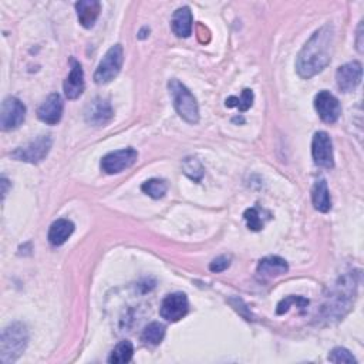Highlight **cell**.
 I'll return each mask as SVG.
<instances>
[{
  "label": "cell",
  "instance_id": "cell-1",
  "mask_svg": "<svg viewBox=\"0 0 364 364\" xmlns=\"http://www.w3.org/2000/svg\"><path fill=\"white\" fill-rule=\"evenodd\" d=\"M334 47V29L330 24L314 32L306 41L296 60L298 75L302 79H312L319 75L332 61Z\"/></svg>",
  "mask_w": 364,
  "mask_h": 364
},
{
  "label": "cell",
  "instance_id": "cell-2",
  "mask_svg": "<svg viewBox=\"0 0 364 364\" xmlns=\"http://www.w3.org/2000/svg\"><path fill=\"white\" fill-rule=\"evenodd\" d=\"M356 280L354 275H346L341 278L336 283V289L333 290L332 296H329V302L323 306L325 318L326 319H341L350 310L353 299L356 296Z\"/></svg>",
  "mask_w": 364,
  "mask_h": 364
},
{
  "label": "cell",
  "instance_id": "cell-3",
  "mask_svg": "<svg viewBox=\"0 0 364 364\" xmlns=\"http://www.w3.org/2000/svg\"><path fill=\"white\" fill-rule=\"evenodd\" d=\"M29 342L28 327L23 323H12L2 332L0 338V361L9 364L16 361L26 350Z\"/></svg>",
  "mask_w": 364,
  "mask_h": 364
},
{
  "label": "cell",
  "instance_id": "cell-4",
  "mask_svg": "<svg viewBox=\"0 0 364 364\" xmlns=\"http://www.w3.org/2000/svg\"><path fill=\"white\" fill-rule=\"evenodd\" d=\"M168 90L180 117L189 124H197L200 121V107L193 94L175 79L168 83Z\"/></svg>",
  "mask_w": 364,
  "mask_h": 364
},
{
  "label": "cell",
  "instance_id": "cell-5",
  "mask_svg": "<svg viewBox=\"0 0 364 364\" xmlns=\"http://www.w3.org/2000/svg\"><path fill=\"white\" fill-rule=\"evenodd\" d=\"M124 61V50L121 44H114L108 48V52L100 61L94 73V82L97 84H107L114 80L121 71Z\"/></svg>",
  "mask_w": 364,
  "mask_h": 364
},
{
  "label": "cell",
  "instance_id": "cell-6",
  "mask_svg": "<svg viewBox=\"0 0 364 364\" xmlns=\"http://www.w3.org/2000/svg\"><path fill=\"white\" fill-rule=\"evenodd\" d=\"M53 140L50 135H39L35 141L29 142L24 147L17 149L10 155L17 161H24L30 164H39L48 155L52 150Z\"/></svg>",
  "mask_w": 364,
  "mask_h": 364
},
{
  "label": "cell",
  "instance_id": "cell-7",
  "mask_svg": "<svg viewBox=\"0 0 364 364\" xmlns=\"http://www.w3.org/2000/svg\"><path fill=\"white\" fill-rule=\"evenodd\" d=\"M26 118V106L16 97H8L2 103L0 111V127L3 131H12L19 128Z\"/></svg>",
  "mask_w": 364,
  "mask_h": 364
},
{
  "label": "cell",
  "instance_id": "cell-8",
  "mask_svg": "<svg viewBox=\"0 0 364 364\" xmlns=\"http://www.w3.org/2000/svg\"><path fill=\"white\" fill-rule=\"evenodd\" d=\"M138 160V153L134 149H124L107 154L102 160V169L106 174H119L133 166Z\"/></svg>",
  "mask_w": 364,
  "mask_h": 364
},
{
  "label": "cell",
  "instance_id": "cell-9",
  "mask_svg": "<svg viewBox=\"0 0 364 364\" xmlns=\"http://www.w3.org/2000/svg\"><path fill=\"white\" fill-rule=\"evenodd\" d=\"M312 157L318 166L330 169L334 166L333 144L327 133L319 131L314 134L312 141Z\"/></svg>",
  "mask_w": 364,
  "mask_h": 364
},
{
  "label": "cell",
  "instance_id": "cell-10",
  "mask_svg": "<svg viewBox=\"0 0 364 364\" xmlns=\"http://www.w3.org/2000/svg\"><path fill=\"white\" fill-rule=\"evenodd\" d=\"M314 108H316L319 117L327 124H334L341 118L342 106L330 91H320L314 97Z\"/></svg>",
  "mask_w": 364,
  "mask_h": 364
},
{
  "label": "cell",
  "instance_id": "cell-11",
  "mask_svg": "<svg viewBox=\"0 0 364 364\" xmlns=\"http://www.w3.org/2000/svg\"><path fill=\"white\" fill-rule=\"evenodd\" d=\"M188 310H189L188 298L185 296V294L177 292L173 295H168L162 300L160 313H161L162 319L175 323V322H178L186 316Z\"/></svg>",
  "mask_w": 364,
  "mask_h": 364
},
{
  "label": "cell",
  "instance_id": "cell-12",
  "mask_svg": "<svg viewBox=\"0 0 364 364\" xmlns=\"http://www.w3.org/2000/svg\"><path fill=\"white\" fill-rule=\"evenodd\" d=\"M363 67L358 61H350L337 68L336 82L337 87L343 93H352L361 83Z\"/></svg>",
  "mask_w": 364,
  "mask_h": 364
},
{
  "label": "cell",
  "instance_id": "cell-13",
  "mask_svg": "<svg viewBox=\"0 0 364 364\" xmlns=\"http://www.w3.org/2000/svg\"><path fill=\"white\" fill-rule=\"evenodd\" d=\"M113 117H114V111H113L110 102L106 99H102V97L93 100L86 107V111H84L86 123L95 126V127L107 126L113 119Z\"/></svg>",
  "mask_w": 364,
  "mask_h": 364
},
{
  "label": "cell",
  "instance_id": "cell-14",
  "mask_svg": "<svg viewBox=\"0 0 364 364\" xmlns=\"http://www.w3.org/2000/svg\"><path fill=\"white\" fill-rule=\"evenodd\" d=\"M70 73L64 82V94L68 100H76L86 88L84 71L82 64L75 57L70 59Z\"/></svg>",
  "mask_w": 364,
  "mask_h": 364
},
{
  "label": "cell",
  "instance_id": "cell-15",
  "mask_svg": "<svg viewBox=\"0 0 364 364\" xmlns=\"http://www.w3.org/2000/svg\"><path fill=\"white\" fill-rule=\"evenodd\" d=\"M63 100L61 95L55 93L47 97V99L41 103V106L37 108V117L44 124L55 126L60 123L61 115H63Z\"/></svg>",
  "mask_w": 364,
  "mask_h": 364
},
{
  "label": "cell",
  "instance_id": "cell-16",
  "mask_svg": "<svg viewBox=\"0 0 364 364\" xmlns=\"http://www.w3.org/2000/svg\"><path fill=\"white\" fill-rule=\"evenodd\" d=\"M287 262L280 256H266L258 265V278L260 280H271L287 274Z\"/></svg>",
  "mask_w": 364,
  "mask_h": 364
},
{
  "label": "cell",
  "instance_id": "cell-17",
  "mask_svg": "<svg viewBox=\"0 0 364 364\" xmlns=\"http://www.w3.org/2000/svg\"><path fill=\"white\" fill-rule=\"evenodd\" d=\"M79 23L84 29H91L102 12V3L97 0H82L76 3Z\"/></svg>",
  "mask_w": 364,
  "mask_h": 364
},
{
  "label": "cell",
  "instance_id": "cell-18",
  "mask_svg": "<svg viewBox=\"0 0 364 364\" xmlns=\"http://www.w3.org/2000/svg\"><path fill=\"white\" fill-rule=\"evenodd\" d=\"M75 232V224L68 220H57L48 229V242L53 247H61Z\"/></svg>",
  "mask_w": 364,
  "mask_h": 364
},
{
  "label": "cell",
  "instance_id": "cell-19",
  "mask_svg": "<svg viewBox=\"0 0 364 364\" xmlns=\"http://www.w3.org/2000/svg\"><path fill=\"white\" fill-rule=\"evenodd\" d=\"M192 23H193V19H192L191 9L188 6L180 8L175 10L173 16V21H171L173 32L178 37H189L192 33Z\"/></svg>",
  "mask_w": 364,
  "mask_h": 364
},
{
  "label": "cell",
  "instance_id": "cell-20",
  "mask_svg": "<svg viewBox=\"0 0 364 364\" xmlns=\"http://www.w3.org/2000/svg\"><path fill=\"white\" fill-rule=\"evenodd\" d=\"M312 201L319 212H329L332 208V200L326 180H319L312 189Z\"/></svg>",
  "mask_w": 364,
  "mask_h": 364
},
{
  "label": "cell",
  "instance_id": "cell-21",
  "mask_svg": "<svg viewBox=\"0 0 364 364\" xmlns=\"http://www.w3.org/2000/svg\"><path fill=\"white\" fill-rule=\"evenodd\" d=\"M164 337H165V326L158 322H154L144 329L141 341L147 345L157 346L164 341Z\"/></svg>",
  "mask_w": 364,
  "mask_h": 364
},
{
  "label": "cell",
  "instance_id": "cell-22",
  "mask_svg": "<svg viewBox=\"0 0 364 364\" xmlns=\"http://www.w3.org/2000/svg\"><path fill=\"white\" fill-rule=\"evenodd\" d=\"M182 171L193 182H201L204 178V174H205V169H204L201 161L195 157H188L182 161Z\"/></svg>",
  "mask_w": 364,
  "mask_h": 364
},
{
  "label": "cell",
  "instance_id": "cell-23",
  "mask_svg": "<svg viewBox=\"0 0 364 364\" xmlns=\"http://www.w3.org/2000/svg\"><path fill=\"white\" fill-rule=\"evenodd\" d=\"M134 347L130 341H123L119 342L115 349L111 352L108 361L114 364H121V363H128L133 358Z\"/></svg>",
  "mask_w": 364,
  "mask_h": 364
},
{
  "label": "cell",
  "instance_id": "cell-24",
  "mask_svg": "<svg viewBox=\"0 0 364 364\" xmlns=\"http://www.w3.org/2000/svg\"><path fill=\"white\" fill-rule=\"evenodd\" d=\"M227 107H236L239 108L240 113H245L248 111L252 104H253V91L249 90V88H245L244 91H242L240 97H229V99H227Z\"/></svg>",
  "mask_w": 364,
  "mask_h": 364
},
{
  "label": "cell",
  "instance_id": "cell-25",
  "mask_svg": "<svg viewBox=\"0 0 364 364\" xmlns=\"http://www.w3.org/2000/svg\"><path fill=\"white\" fill-rule=\"evenodd\" d=\"M141 189L144 193H147L149 197L154 198V200H160L162 198L165 193H166V184L165 181L162 180H158V178H153V180H149L145 181L142 185H141Z\"/></svg>",
  "mask_w": 364,
  "mask_h": 364
},
{
  "label": "cell",
  "instance_id": "cell-26",
  "mask_svg": "<svg viewBox=\"0 0 364 364\" xmlns=\"http://www.w3.org/2000/svg\"><path fill=\"white\" fill-rule=\"evenodd\" d=\"M329 360L332 363H337V364H341V363H343V364L345 363L346 364H354V363H357L356 357L347 349H345V347H336V349H333L330 352V354H329Z\"/></svg>",
  "mask_w": 364,
  "mask_h": 364
},
{
  "label": "cell",
  "instance_id": "cell-27",
  "mask_svg": "<svg viewBox=\"0 0 364 364\" xmlns=\"http://www.w3.org/2000/svg\"><path fill=\"white\" fill-rule=\"evenodd\" d=\"M295 303L299 305L300 307H305V306L309 305V300L305 299V298H302V296H287V298H285V299L278 305L276 313H278V314H285V313H287L289 309H290V306L295 305Z\"/></svg>",
  "mask_w": 364,
  "mask_h": 364
},
{
  "label": "cell",
  "instance_id": "cell-28",
  "mask_svg": "<svg viewBox=\"0 0 364 364\" xmlns=\"http://www.w3.org/2000/svg\"><path fill=\"white\" fill-rule=\"evenodd\" d=\"M245 220L248 222V228L252 231H260L263 228V221L260 220L259 211L256 208H249L244 213Z\"/></svg>",
  "mask_w": 364,
  "mask_h": 364
},
{
  "label": "cell",
  "instance_id": "cell-29",
  "mask_svg": "<svg viewBox=\"0 0 364 364\" xmlns=\"http://www.w3.org/2000/svg\"><path fill=\"white\" fill-rule=\"evenodd\" d=\"M229 265H231V258L224 255V256H220V258H216L211 262L209 265V271L213 272V274H221L224 271H227L229 268Z\"/></svg>",
  "mask_w": 364,
  "mask_h": 364
},
{
  "label": "cell",
  "instance_id": "cell-30",
  "mask_svg": "<svg viewBox=\"0 0 364 364\" xmlns=\"http://www.w3.org/2000/svg\"><path fill=\"white\" fill-rule=\"evenodd\" d=\"M361 37H363V21H360V26H358V30H357V50L360 53H363V41H361Z\"/></svg>",
  "mask_w": 364,
  "mask_h": 364
},
{
  "label": "cell",
  "instance_id": "cell-31",
  "mask_svg": "<svg viewBox=\"0 0 364 364\" xmlns=\"http://www.w3.org/2000/svg\"><path fill=\"white\" fill-rule=\"evenodd\" d=\"M0 184H2V193H3V198L8 195V188H9V181L5 178V177H2V182H0Z\"/></svg>",
  "mask_w": 364,
  "mask_h": 364
}]
</instances>
